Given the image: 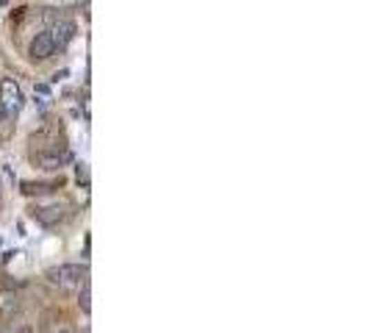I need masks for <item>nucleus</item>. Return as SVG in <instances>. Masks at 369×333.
I'll return each mask as SVG.
<instances>
[{
    "label": "nucleus",
    "mask_w": 369,
    "mask_h": 333,
    "mask_svg": "<svg viewBox=\"0 0 369 333\" xmlns=\"http://www.w3.org/2000/svg\"><path fill=\"white\" fill-rule=\"evenodd\" d=\"M20 311V297L15 292H0V319H15Z\"/></svg>",
    "instance_id": "0eeeda50"
},
{
    "label": "nucleus",
    "mask_w": 369,
    "mask_h": 333,
    "mask_svg": "<svg viewBox=\"0 0 369 333\" xmlns=\"http://www.w3.org/2000/svg\"><path fill=\"white\" fill-rule=\"evenodd\" d=\"M42 330H45V333H75V330H73L70 325H62V322H53V325H45Z\"/></svg>",
    "instance_id": "1a4fd4ad"
},
{
    "label": "nucleus",
    "mask_w": 369,
    "mask_h": 333,
    "mask_svg": "<svg viewBox=\"0 0 369 333\" xmlns=\"http://www.w3.org/2000/svg\"><path fill=\"white\" fill-rule=\"evenodd\" d=\"M53 53H56V45H53V39H50L48 31H39V34L28 42V56H31L34 61H45V59H50Z\"/></svg>",
    "instance_id": "39448f33"
},
{
    "label": "nucleus",
    "mask_w": 369,
    "mask_h": 333,
    "mask_svg": "<svg viewBox=\"0 0 369 333\" xmlns=\"http://www.w3.org/2000/svg\"><path fill=\"white\" fill-rule=\"evenodd\" d=\"M34 220H37L39 225H45V228H56L59 222L67 220V206H62V203L39 206V209H34Z\"/></svg>",
    "instance_id": "20e7f679"
},
{
    "label": "nucleus",
    "mask_w": 369,
    "mask_h": 333,
    "mask_svg": "<svg viewBox=\"0 0 369 333\" xmlns=\"http://www.w3.org/2000/svg\"><path fill=\"white\" fill-rule=\"evenodd\" d=\"M23 103H26V97H23V89L17 86L15 78H3V81H0V108L6 111L9 120L23 111Z\"/></svg>",
    "instance_id": "f03ea898"
},
{
    "label": "nucleus",
    "mask_w": 369,
    "mask_h": 333,
    "mask_svg": "<svg viewBox=\"0 0 369 333\" xmlns=\"http://www.w3.org/2000/svg\"><path fill=\"white\" fill-rule=\"evenodd\" d=\"M89 297H92V292H89V283H86V286H81V289H78V305H81V311H84V314H89V308H92Z\"/></svg>",
    "instance_id": "6e6552de"
},
{
    "label": "nucleus",
    "mask_w": 369,
    "mask_h": 333,
    "mask_svg": "<svg viewBox=\"0 0 369 333\" xmlns=\"http://www.w3.org/2000/svg\"><path fill=\"white\" fill-rule=\"evenodd\" d=\"M34 164L39 166V170H62L64 164H70V153L59 150V147L39 150V153H34Z\"/></svg>",
    "instance_id": "7ed1b4c3"
},
{
    "label": "nucleus",
    "mask_w": 369,
    "mask_h": 333,
    "mask_svg": "<svg viewBox=\"0 0 369 333\" xmlns=\"http://www.w3.org/2000/svg\"><path fill=\"white\" fill-rule=\"evenodd\" d=\"M75 23L73 20H56L50 28H48V34H50V39H53V45H56V50L59 48H64V45H70L73 39H75Z\"/></svg>",
    "instance_id": "423d86ee"
},
{
    "label": "nucleus",
    "mask_w": 369,
    "mask_h": 333,
    "mask_svg": "<svg viewBox=\"0 0 369 333\" xmlns=\"http://www.w3.org/2000/svg\"><path fill=\"white\" fill-rule=\"evenodd\" d=\"M12 333H31V325L17 319V322H15V327H12Z\"/></svg>",
    "instance_id": "9d476101"
},
{
    "label": "nucleus",
    "mask_w": 369,
    "mask_h": 333,
    "mask_svg": "<svg viewBox=\"0 0 369 333\" xmlns=\"http://www.w3.org/2000/svg\"><path fill=\"white\" fill-rule=\"evenodd\" d=\"M45 278L50 286H59L64 292H78L81 286L89 283V269L81 267V264H56V267H48L45 269Z\"/></svg>",
    "instance_id": "f257e3e1"
}]
</instances>
